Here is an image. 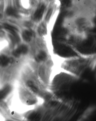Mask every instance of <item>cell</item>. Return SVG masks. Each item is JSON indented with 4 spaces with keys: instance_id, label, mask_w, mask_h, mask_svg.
<instances>
[{
    "instance_id": "cell-1",
    "label": "cell",
    "mask_w": 96,
    "mask_h": 121,
    "mask_svg": "<svg viewBox=\"0 0 96 121\" xmlns=\"http://www.w3.org/2000/svg\"><path fill=\"white\" fill-rule=\"evenodd\" d=\"M89 59L78 57L65 58L61 63L60 68L63 71L79 78L88 65Z\"/></svg>"
},
{
    "instance_id": "cell-2",
    "label": "cell",
    "mask_w": 96,
    "mask_h": 121,
    "mask_svg": "<svg viewBox=\"0 0 96 121\" xmlns=\"http://www.w3.org/2000/svg\"><path fill=\"white\" fill-rule=\"evenodd\" d=\"M50 3L44 1H39L33 16L35 21L38 22L43 21L46 9Z\"/></svg>"
},
{
    "instance_id": "cell-3",
    "label": "cell",
    "mask_w": 96,
    "mask_h": 121,
    "mask_svg": "<svg viewBox=\"0 0 96 121\" xmlns=\"http://www.w3.org/2000/svg\"><path fill=\"white\" fill-rule=\"evenodd\" d=\"M27 47L24 45H22L19 47L14 51V55L16 56H18L22 54H25L27 52Z\"/></svg>"
},
{
    "instance_id": "cell-4",
    "label": "cell",
    "mask_w": 96,
    "mask_h": 121,
    "mask_svg": "<svg viewBox=\"0 0 96 121\" xmlns=\"http://www.w3.org/2000/svg\"><path fill=\"white\" fill-rule=\"evenodd\" d=\"M6 12L8 15L16 17H18V13L16 10L12 7H9L7 9Z\"/></svg>"
},
{
    "instance_id": "cell-5",
    "label": "cell",
    "mask_w": 96,
    "mask_h": 121,
    "mask_svg": "<svg viewBox=\"0 0 96 121\" xmlns=\"http://www.w3.org/2000/svg\"><path fill=\"white\" fill-rule=\"evenodd\" d=\"M4 27L6 29L9 31L10 32H11L14 36L16 37H17V36L15 31L16 29L15 28L8 24H5Z\"/></svg>"
},
{
    "instance_id": "cell-6",
    "label": "cell",
    "mask_w": 96,
    "mask_h": 121,
    "mask_svg": "<svg viewBox=\"0 0 96 121\" xmlns=\"http://www.w3.org/2000/svg\"><path fill=\"white\" fill-rule=\"evenodd\" d=\"M32 35V34L31 32L28 30H25L23 34V38L25 40L27 41L30 40Z\"/></svg>"
},
{
    "instance_id": "cell-7",
    "label": "cell",
    "mask_w": 96,
    "mask_h": 121,
    "mask_svg": "<svg viewBox=\"0 0 96 121\" xmlns=\"http://www.w3.org/2000/svg\"><path fill=\"white\" fill-rule=\"evenodd\" d=\"M10 90V87H7L2 90H0V100L6 96Z\"/></svg>"
},
{
    "instance_id": "cell-8",
    "label": "cell",
    "mask_w": 96,
    "mask_h": 121,
    "mask_svg": "<svg viewBox=\"0 0 96 121\" xmlns=\"http://www.w3.org/2000/svg\"><path fill=\"white\" fill-rule=\"evenodd\" d=\"M8 59L6 56L4 55L0 56V64L3 66H5L8 65Z\"/></svg>"
}]
</instances>
